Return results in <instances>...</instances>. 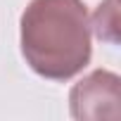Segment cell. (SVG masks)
<instances>
[{
    "instance_id": "6da1fadb",
    "label": "cell",
    "mask_w": 121,
    "mask_h": 121,
    "mask_svg": "<svg viewBox=\"0 0 121 121\" xmlns=\"http://www.w3.org/2000/svg\"><path fill=\"white\" fill-rule=\"evenodd\" d=\"M19 26L22 55L38 76L67 81L90 62V22L83 0H31Z\"/></svg>"
},
{
    "instance_id": "7a4b0ae2",
    "label": "cell",
    "mask_w": 121,
    "mask_h": 121,
    "mask_svg": "<svg viewBox=\"0 0 121 121\" xmlns=\"http://www.w3.org/2000/svg\"><path fill=\"white\" fill-rule=\"evenodd\" d=\"M74 119H119L121 116V81L114 71L97 69L81 78L69 93Z\"/></svg>"
},
{
    "instance_id": "3957f363",
    "label": "cell",
    "mask_w": 121,
    "mask_h": 121,
    "mask_svg": "<svg viewBox=\"0 0 121 121\" xmlns=\"http://www.w3.org/2000/svg\"><path fill=\"white\" fill-rule=\"evenodd\" d=\"M95 33L109 43H116V26H119V14H116V0H104L97 7V12L93 14V24Z\"/></svg>"
}]
</instances>
